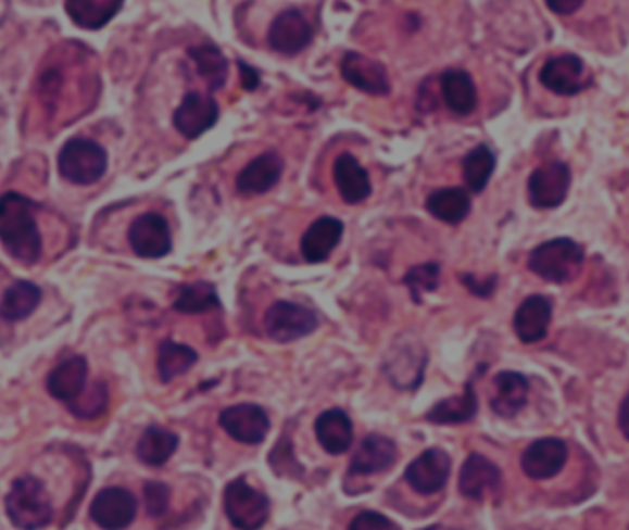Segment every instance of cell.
Returning <instances> with one entry per match:
<instances>
[{"label":"cell","mask_w":629,"mask_h":530,"mask_svg":"<svg viewBox=\"0 0 629 530\" xmlns=\"http://www.w3.org/2000/svg\"><path fill=\"white\" fill-rule=\"evenodd\" d=\"M34 211V203L21 193L8 192L0 198V241L23 264H36L41 256V235Z\"/></svg>","instance_id":"6da1fadb"},{"label":"cell","mask_w":629,"mask_h":530,"mask_svg":"<svg viewBox=\"0 0 629 530\" xmlns=\"http://www.w3.org/2000/svg\"><path fill=\"white\" fill-rule=\"evenodd\" d=\"M7 514L17 529H45L52 521L54 508L42 482L36 477H21L7 495Z\"/></svg>","instance_id":"7a4b0ae2"},{"label":"cell","mask_w":629,"mask_h":530,"mask_svg":"<svg viewBox=\"0 0 629 530\" xmlns=\"http://www.w3.org/2000/svg\"><path fill=\"white\" fill-rule=\"evenodd\" d=\"M586 264V251L569 238H556L533 249L528 258L530 272L546 282H573Z\"/></svg>","instance_id":"3957f363"},{"label":"cell","mask_w":629,"mask_h":530,"mask_svg":"<svg viewBox=\"0 0 629 530\" xmlns=\"http://www.w3.org/2000/svg\"><path fill=\"white\" fill-rule=\"evenodd\" d=\"M58 166L66 181L87 187L102 179L108 169V153L92 140H68L61 150Z\"/></svg>","instance_id":"277c9868"},{"label":"cell","mask_w":629,"mask_h":530,"mask_svg":"<svg viewBox=\"0 0 629 530\" xmlns=\"http://www.w3.org/2000/svg\"><path fill=\"white\" fill-rule=\"evenodd\" d=\"M223 501L228 521L238 530H260L269 519L271 503L267 495L251 489L246 479L228 482Z\"/></svg>","instance_id":"5b68a950"},{"label":"cell","mask_w":629,"mask_h":530,"mask_svg":"<svg viewBox=\"0 0 629 530\" xmlns=\"http://www.w3.org/2000/svg\"><path fill=\"white\" fill-rule=\"evenodd\" d=\"M265 331L276 343H291L306 338L318 326L317 315L310 307L294 302L278 301L267 310L264 317Z\"/></svg>","instance_id":"8992f818"},{"label":"cell","mask_w":629,"mask_h":530,"mask_svg":"<svg viewBox=\"0 0 629 530\" xmlns=\"http://www.w3.org/2000/svg\"><path fill=\"white\" fill-rule=\"evenodd\" d=\"M570 168L562 161L541 164L528 179V198L533 209L551 211L564 203L570 188Z\"/></svg>","instance_id":"52a82bcc"},{"label":"cell","mask_w":629,"mask_h":530,"mask_svg":"<svg viewBox=\"0 0 629 530\" xmlns=\"http://www.w3.org/2000/svg\"><path fill=\"white\" fill-rule=\"evenodd\" d=\"M426 362V349L418 339H398L387 354L385 370L392 386L408 391L419 386V381L424 378Z\"/></svg>","instance_id":"ba28073f"},{"label":"cell","mask_w":629,"mask_h":530,"mask_svg":"<svg viewBox=\"0 0 629 530\" xmlns=\"http://www.w3.org/2000/svg\"><path fill=\"white\" fill-rule=\"evenodd\" d=\"M135 516L137 500L122 487L100 490L90 505V518L103 530H124L135 521Z\"/></svg>","instance_id":"9c48e42d"},{"label":"cell","mask_w":629,"mask_h":530,"mask_svg":"<svg viewBox=\"0 0 629 530\" xmlns=\"http://www.w3.org/2000/svg\"><path fill=\"white\" fill-rule=\"evenodd\" d=\"M540 81L557 97H575L588 89L591 78L578 55L564 54L546 61L541 68Z\"/></svg>","instance_id":"30bf717a"},{"label":"cell","mask_w":629,"mask_h":530,"mask_svg":"<svg viewBox=\"0 0 629 530\" xmlns=\"http://www.w3.org/2000/svg\"><path fill=\"white\" fill-rule=\"evenodd\" d=\"M219 424L232 439L249 446L264 442L271 426L265 409L254 404L232 405L223 409Z\"/></svg>","instance_id":"8fae6325"},{"label":"cell","mask_w":629,"mask_h":530,"mask_svg":"<svg viewBox=\"0 0 629 530\" xmlns=\"http://www.w3.org/2000/svg\"><path fill=\"white\" fill-rule=\"evenodd\" d=\"M451 458L444 450L431 447L414 458L405 471V479L418 494H437L450 479Z\"/></svg>","instance_id":"7c38bea8"},{"label":"cell","mask_w":629,"mask_h":530,"mask_svg":"<svg viewBox=\"0 0 629 530\" xmlns=\"http://www.w3.org/2000/svg\"><path fill=\"white\" fill-rule=\"evenodd\" d=\"M127 236L133 251L140 258H162L172 251L168 222L155 212L137 217Z\"/></svg>","instance_id":"4fadbf2b"},{"label":"cell","mask_w":629,"mask_h":530,"mask_svg":"<svg viewBox=\"0 0 629 530\" xmlns=\"http://www.w3.org/2000/svg\"><path fill=\"white\" fill-rule=\"evenodd\" d=\"M569 457L564 440L540 439L525 450L521 468L533 481H546L557 476Z\"/></svg>","instance_id":"5bb4252c"},{"label":"cell","mask_w":629,"mask_h":530,"mask_svg":"<svg viewBox=\"0 0 629 530\" xmlns=\"http://www.w3.org/2000/svg\"><path fill=\"white\" fill-rule=\"evenodd\" d=\"M219 108L212 97L199 92H188L179 109L175 111L174 124L186 139H199L203 132L216 126Z\"/></svg>","instance_id":"9a60e30c"},{"label":"cell","mask_w":629,"mask_h":530,"mask_svg":"<svg viewBox=\"0 0 629 530\" xmlns=\"http://www.w3.org/2000/svg\"><path fill=\"white\" fill-rule=\"evenodd\" d=\"M341 73L348 84L354 85L355 89L366 94L385 97L390 92L389 74L385 66L360 52H348L342 58Z\"/></svg>","instance_id":"2e32d148"},{"label":"cell","mask_w":629,"mask_h":530,"mask_svg":"<svg viewBox=\"0 0 629 530\" xmlns=\"http://www.w3.org/2000/svg\"><path fill=\"white\" fill-rule=\"evenodd\" d=\"M312 39V25L307 23V18L299 10H286L271 25V49L280 52V54H299L310 47Z\"/></svg>","instance_id":"e0dca14e"},{"label":"cell","mask_w":629,"mask_h":530,"mask_svg":"<svg viewBox=\"0 0 629 530\" xmlns=\"http://www.w3.org/2000/svg\"><path fill=\"white\" fill-rule=\"evenodd\" d=\"M501 484V470L479 453H471L462 466L458 477V490L468 500H485L486 495L492 494Z\"/></svg>","instance_id":"ac0fdd59"},{"label":"cell","mask_w":629,"mask_h":530,"mask_svg":"<svg viewBox=\"0 0 629 530\" xmlns=\"http://www.w3.org/2000/svg\"><path fill=\"white\" fill-rule=\"evenodd\" d=\"M552 319V302L543 295H530L514 315V330L519 341L533 344L546 338Z\"/></svg>","instance_id":"d6986e66"},{"label":"cell","mask_w":629,"mask_h":530,"mask_svg":"<svg viewBox=\"0 0 629 530\" xmlns=\"http://www.w3.org/2000/svg\"><path fill=\"white\" fill-rule=\"evenodd\" d=\"M398 458V447L383 434H368L363 439L350 463L352 476H372L392 468Z\"/></svg>","instance_id":"ffe728a7"},{"label":"cell","mask_w":629,"mask_h":530,"mask_svg":"<svg viewBox=\"0 0 629 530\" xmlns=\"http://www.w3.org/2000/svg\"><path fill=\"white\" fill-rule=\"evenodd\" d=\"M282 172V159L275 151H269L241 169L236 179V188L241 195H260V193L269 192L271 188L280 181Z\"/></svg>","instance_id":"44dd1931"},{"label":"cell","mask_w":629,"mask_h":530,"mask_svg":"<svg viewBox=\"0 0 629 530\" xmlns=\"http://www.w3.org/2000/svg\"><path fill=\"white\" fill-rule=\"evenodd\" d=\"M528 380L519 373H499L493 378V392L490 398V407L493 413L503 418H512L527 405L528 402Z\"/></svg>","instance_id":"7402d4cb"},{"label":"cell","mask_w":629,"mask_h":530,"mask_svg":"<svg viewBox=\"0 0 629 530\" xmlns=\"http://www.w3.org/2000/svg\"><path fill=\"white\" fill-rule=\"evenodd\" d=\"M87 374H89V368H87L85 357H68L49 374L47 389L55 400L68 405L74 404L84 392Z\"/></svg>","instance_id":"603a6c76"},{"label":"cell","mask_w":629,"mask_h":530,"mask_svg":"<svg viewBox=\"0 0 629 530\" xmlns=\"http://www.w3.org/2000/svg\"><path fill=\"white\" fill-rule=\"evenodd\" d=\"M344 225L337 217L324 216L302 236V254L310 264H318L330 256L331 251L339 245Z\"/></svg>","instance_id":"cb8c5ba5"},{"label":"cell","mask_w":629,"mask_h":530,"mask_svg":"<svg viewBox=\"0 0 629 530\" xmlns=\"http://www.w3.org/2000/svg\"><path fill=\"white\" fill-rule=\"evenodd\" d=\"M334 181H336L341 198L350 205L361 203L370 195V177L366 174V169L357 163V159L350 153H342L341 157H337L336 164H334Z\"/></svg>","instance_id":"d4e9b609"},{"label":"cell","mask_w":629,"mask_h":530,"mask_svg":"<svg viewBox=\"0 0 629 530\" xmlns=\"http://www.w3.org/2000/svg\"><path fill=\"white\" fill-rule=\"evenodd\" d=\"M315 434L326 452L341 455L348 452L354 442V426L344 411H324L315 422Z\"/></svg>","instance_id":"484cf974"},{"label":"cell","mask_w":629,"mask_h":530,"mask_svg":"<svg viewBox=\"0 0 629 530\" xmlns=\"http://www.w3.org/2000/svg\"><path fill=\"white\" fill-rule=\"evenodd\" d=\"M122 7L124 4L118 0H68L65 10L74 25L79 28L100 30L121 12Z\"/></svg>","instance_id":"4316f807"},{"label":"cell","mask_w":629,"mask_h":530,"mask_svg":"<svg viewBox=\"0 0 629 530\" xmlns=\"http://www.w3.org/2000/svg\"><path fill=\"white\" fill-rule=\"evenodd\" d=\"M479 409V400L475 394L474 383H466L461 396L445 398L438 402L429 413L427 420L432 424H464L474 420Z\"/></svg>","instance_id":"83f0119b"},{"label":"cell","mask_w":629,"mask_h":530,"mask_svg":"<svg viewBox=\"0 0 629 530\" xmlns=\"http://www.w3.org/2000/svg\"><path fill=\"white\" fill-rule=\"evenodd\" d=\"M177 446H179L177 434L159 426H150L138 440L137 457L148 466L159 468L168 463Z\"/></svg>","instance_id":"f1b7e54d"},{"label":"cell","mask_w":629,"mask_h":530,"mask_svg":"<svg viewBox=\"0 0 629 530\" xmlns=\"http://www.w3.org/2000/svg\"><path fill=\"white\" fill-rule=\"evenodd\" d=\"M471 199L462 188H442L427 198V211L444 224L456 225L468 217Z\"/></svg>","instance_id":"f546056e"},{"label":"cell","mask_w":629,"mask_h":530,"mask_svg":"<svg viewBox=\"0 0 629 530\" xmlns=\"http://www.w3.org/2000/svg\"><path fill=\"white\" fill-rule=\"evenodd\" d=\"M442 94L448 108L456 115H469L477 108L474 79L464 71H445L442 74Z\"/></svg>","instance_id":"4dcf8cb0"},{"label":"cell","mask_w":629,"mask_h":530,"mask_svg":"<svg viewBox=\"0 0 629 530\" xmlns=\"http://www.w3.org/2000/svg\"><path fill=\"white\" fill-rule=\"evenodd\" d=\"M41 302V290L36 283L18 280L8 288L0 302V317L4 320H23L34 314Z\"/></svg>","instance_id":"1f68e13d"},{"label":"cell","mask_w":629,"mask_h":530,"mask_svg":"<svg viewBox=\"0 0 629 530\" xmlns=\"http://www.w3.org/2000/svg\"><path fill=\"white\" fill-rule=\"evenodd\" d=\"M198 363L196 350L186 346V344L174 343V341H164L159 346V357H156V370L161 376V381H169L179 378L183 374L188 373L190 368Z\"/></svg>","instance_id":"d6a6232c"},{"label":"cell","mask_w":629,"mask_h":530,"mask_svg":"<svg viewBox=\"0 0 629 530\" xmlns=\"http://www.w3.org/2000/svg\"><path fill=\"white\" fill-rule=\"evenodd\" d=\"M190 58L198 66V73L201 78L209 84L212 91L222 89L227 81L228 63L227 58L223 55L222 50L216 45H199L190 49Z\"/></svg>","instance_id":"836d02e7"},{"label":"cell","mask_w":629,"mask_h":530,"mask_svg":"<svg viewBox=\"0 0 629 530\" xmlns=\"http://www.w3.org/2000/svg\"><path fill=\"white\" fill-rule=\"evenodd\" d=\"M219 306L222 302L216 288L204 280L185 286L174 301L175 310L186 315L206 314Z\"/></svg>","instance_id":"e575fe53"},{"label":"cell","mask_w":629,"mask_h":530,"mask_svg":"<svg viewBox=\"0 0 629 530\" xmlns=\"http://www.w3.org/2000/svg\"><path fill=\"white\" fill-rule=\"evenodd\" d=\"M493 169H495V155L485 144L474 148L462 161L464 181L468 185L469 190L475 193L482 192L488 187Z\"/></svg>","instance_id":"d590c367"},{"label":"cell","mask_w":629,"mask_h":530,"mask_svg":"<svg viewBox=\"0 0 629 530\" xmlns=\"http://www.w3.org/2000/svg\"><path fill=\"white\" fill-rule=\"evenodd\" d=\"M438 273H440V267L437 264L418 265L407 273L405 283L416 301H419L422 293L437 290Z\"/></svg>","instance_id":"8d00e7d4"},{"label":"cell","mask_w":629,"mask_h":530,"mask_svg":"<svg viewBox=\"0 0 629 530\" xmlns=\"http://www.w3.org/2000/svg\"><path fill=\"white\" fill-rule=\"evenodd\" d=\"M105 405H108V389L103 383H97L87 400H76L68 407L79 418H95V416L102 415Z\"/></svg>","instance_id":"74e56055"},{"label":"cell","mask_w":629,"mask_h":530,"mask_svg":"<svg viewBox=\"0 0 629 530\" xmlns=\"http://www.w3.org/2000/svg\"><path fill=\"white\" fill-rule=\"evenodd\" d=\"M169 495H172V492H169L168 487H166L164 482H146V510H148L151 518H159V516H162V514L168 510Z\"/></svg>","instance_id":"f35d334b"},{"label":"cell","mask_w":629,"mask_h":530,"mask_svg":"<svg viewBox=\"0 0 629 530\" xmlns=\"http://www.w3.org/2000/svg\"><path fill=\"white\" fill-rule=\"evenodd\" d=\"M348 530H398V527L383 514L361 513L350 521Z\"/></svg>","instance_id":"ab89813d"},{"label":"cell","mask_w":629,"mask_h":530,"mask_svg":"<svg viewBox=\"0 0 629 530\" xmlns=\"http://www.w3.org/2000/svg\"><path fill=\"white\" fill-rule=\"evenodd\" d=\"M238 66H240L241 71V84H243L247 91H254L260 84L259 73L241 60L238 61Z\"/></svg>","instance_id":"60d3db41"},{"label":"cell","mask_w":629,"mask_h":530,"mask_svg":"<svg viewBox=\"0 0 629 530\" xmlns=\"http://www.w3.org/2000/svg\"><path fill=\"white\" fill-rule=\"evenodd\" d=\"M546 7L551 8L552 12L557 13V15H570L575 13L576 10H580V0H565V2H549Z\"/></svg>","instance_id":"b9f144b4"},{"label":"cell","mask_w":629,"mask_h":530,"mask_svg":"<svg viewBox=\"0 0 629 530\" xmlns=\"http://www.w3.org/2000/svg\"><path fill=\"white\" fill-rule=\"evenodd\" d=\"M618 428L622 431L624 437L629 440V394L624 398L620 411H618Z\"/></svg>","instance_id":"7bdbcfd3"},{"label":"cell","mask_w":629,"mask_h":530,"mask_svg":"<svg viewBox=\"0 0 629 530\" xmlns=\"http://www.w3.org/2000/svg\"><path fill=\"white\" fill-rule=\"evenodd\" d=\"M422 530H453L450 527H445V525H431V527H426V529Z\"/></svg>","instance_id":"ee69618b"}]
</instances>
